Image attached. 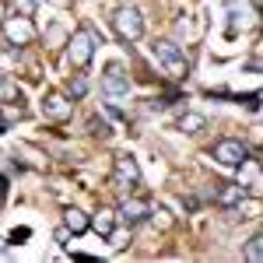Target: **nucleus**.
Returning <instances> with one entry per match:
<instances>
[{
	"instance_id": "obj_18",
	"label": "nucleus",
	"mask_w": 263,
	"mask_h": 263,
	"mask_svg": "<svg viewBox=\"0 0 263 263\" xmlns=\"http://www.w3.org/2000/svg\"><path fill=\"white\" fill-rule=\"evenodd\" d=\"M4 193H7V179L0 176V197H4Z\"/></svg>"
},
{
	"instance_id": "obj_11",
	"label": "nucleus",
	"mask_w": 263,
	"mask_h": 263,
	"mask_svg": "<svg viewBox=\"0 0 263 263\" xmlns=\"http://www.w3.org/2000/svg\"><path fill=\"white\" fill-rule=\"evenodd\" d=\"M91 228H95L99 235H112V228H116V211L102 207L99 214H95V221H91Z\"/></svg>"
},
{
	"instance_id": "obj_9",
	"label": "nucleus",
	"mask_w": 263,
	"mask_h": 263,
	"mask_svg": "<svg viewBox=\"0 0 263 263\" xmlns=\"http://www.w3.org/2000/svg\"><path fill=\"white\" fill-rule=\"evenodd\" d=\"M246 200V186L242 182H224L221 190H218V203L221 207H235V203Z\"/></svg>"
},
{
	"instance_id": "obj_5",
	"label": "nucleus",
	"mask_w": 263,
	"mask_h": 263,
	"mask_svg": "<svg viewBox=\"0 0 263 263\" xmlns=\"http://www.w3.org/2000/svg\"><path fill=\"white\" fill-rule=\"evenodd\" d=\"M95 42H99V35H95L91 28L78 32V35L70 39V60L78 63V67H84V63L91 60V49H95Z\"/></svg>"
},
{
	"instance_id": "obj_2",
	"label": "nucleus",
	"mask_w": 263,
	"mask_h": 263,
	"mask_svg": "<svg viewBox=\"0 0 263 263\" xmlns=\"http://www.w3.org/2000/svg\"><path fill=\"white\" fill-rule=\"evenodd\" d=\"M112 28H116V35H120V39H126V42L141 39V32H144L141 11H137V7H120V11L112 14Z\"/></svg>"
},
{
	"instance_id": "obj_16",
	"label": "nucleus",
	"mask_w": 263,
	"mask_h": 263,
	"mask_svg": "<svg viewBox=\"0 0 263 263\" xmlns=\"http://www.w3.org/2000/svg\"><path fill=\"white\" fill-rule=\"evenodd\" d=\"M35 7H39V0H18V11L25 14V18H28V14H32Z\"/></svg>"
},
{
	"instance_id": "obj_12",
	"label": "nucleus",
	"mask_w": 263,
	"mask_h": 263,
	"mask_svg": "<svg viewBox=\"0 0 263 263\" xmlns=\"http://www.w3.org/2000/svg\"><path fill=\"white\" fill-rule=\"evenodd\" d=\"M67 228H70L74 235H78V232H84V228H88V218H84V211L70 207V211H67Z\"/></svg>"
},
{
	"instance_id": "obj_15",
	"label": "nucleus",
	"mask_w": 263,
	"mask_h": 263,
	"mask_svg": "<svg viewBox=\"0 0 263 263\" xmlns=\"http://www.w3.org/2000/svg\"><path fill=\"white\" fill-rule=\"evenodd\" d=\"M84 91H88V84H84V78H78V81H70V95H74V99H81Z\"/></svg>"
},
{
	"instance_id": "obj_19",
	"label": "nucleus",
	"mask_w": 263,
	"mask_h": 263,
	"mask_svg": "<svg viewBox=\"0 0 263 263\" xmlns=\"http://www.w3.org/2000/svg\"><path fill=\"white\" fill-rule=\"evenodd\" d=\"M0 14H4V4H0Z\"/></svg>"
},
{
	"instance_id": "obj_6",
	"label": "nucleus",
	"mask_w": 263,
	"mask_h": 263,
	"mask_svg": "<svg viewBox=\"0 0 263 263\" xmlns=\"http://www.w3.org/2000/svg\"><path fill=\"white\" fill-rule=\"evenodd\" d=\"M102 91H105V95H112V99H120V95L130 91V78L123 74V67L112 63V67L105 70V78H102Z\"/></svg>"
},
{
	"instance_id": "obj_1",
	"label": "nucleus",
	"mask_w": 263,
	"mask_h": 263,
	"mask_svg": "<svg viewBox=\"0 0 263 263\" xmlns=\"http://www.w3.org/2000/svg\"><path fill=\"white\" fill-rule=\"evenodd\" d=\"M151 53H155V60L162 63L172 78H186V53H182L176 42H168V39L155 42V49H151Z\"/></svg>"
},
{
	"instance_id": "obj_7",
	"label": "nucleus",
	"mask_w": 263,
	"mask_h": 263,
	"mask_svg": "<svg viewBox=\"0 0 263 263\" xmlns=\"http://www.w3.org/2000/svg\"><path fill=\"white\" fill-rule=\"evenodd\" d=\"M4 32H7V39L14 42V46H25V42L35 39V25L28 18H11L7 25H4Z\"/></svg>"
},
{
	"instance_id": "obj_14",
	"label": "nucleus",
	"mask_w": 263,
	"mask_h": 263,
	"mask_svg": "<svg viewBox=\"0 0 263 263\" xmlns=\"http://www.w3.org/2000/svg\"><path fill=\"white\" fill-rule=\"evenodd\" d=\"M260 242H263V239L256 235V239H249V246H246V256H249L253 263H260V260H263V249H260Z\"/></svg>"
},
{
	"instance_id": "obj_17",
	"label": "nucleus",
	"mask_w": 263,
	"mask_h": 263,
	"mask_svg": "<svg viewBox=\"0 0 263 263\" xmlns=\"http://www.w3.org/2000/svg\"><path fill=\"white\" fill-rule=\"evenodd\" d=\"M57 242L60 246H70V228L63 224V228H57Z\"/></svg>"
},
{
	"instance_id": "obj_13",
	"label": "nucleus",
	"mask_w": 263,
	"mask_h": 263,
	"mask_svg": "<svg viewBox=\"0 0 263 263\" xmlns=\"http://www.w3.org/2000/svg\"><path fill=\"white\" fill-rule=\"evenodd\" d=\"M186 134H200L203 126H207V120L203 116H197V112H190V116H182V123H179Z\"/></svg>"
},
{
	"instance_id": "obj_3",
	"label": "nucleus",
	"mask_w": 263,
	"mask_h": 263,
	"mask_svg": "<svg viewBox=\"0 0 263 263\" xmlns=\"http://www.w3.org/2000/svg\"><path fill=\"white\" fill-rule=\"evenodd\" d=\"M112 182H116L120 190H137V186H141V168H137V162H134L130 155H120V158H116Z\"/></svg>"
},
{
	"instance_id": "obj_10",
	"label": "nucleus",
	"mask_w": 263,
	"mask_h": 263,
	"mask_svg": "<svg viewBox=\"0 0 263 263\" xmlns=\"http://www.w3.org/2000/svg\"><path fill=\"white\" fill-rule=\"evenodd\" d=\"M120 218L126 224H141L144 218H147V203H144V200H126L120 207Z\"/></svg>"
},
{
	"instance_id": "obj_8",
	"label": "nucleus",
	"mask_w": 263,
	"mask_h": 263,
	"mask_svg": "<svg viewBox=\"0 0 263 263\" xmlns=\"http://www.w3.org/2000/svg\"><path fill=\"white\" fill-rule=\"evenodd\" d=\"M42 112H46L49 120H67V116L74 112V105L63 99V95H46V99H42Z\"/></svg>"
},
{
	"instance_id": "obj_4",
	"label": "nucleus",
	"mask_w": 263,
	"mask_h": 263,
	"mask_svg": "<svg viewBox=\"0 0 263 263\" xmlns=\"http://www.w3.org/2000/svg\"><path fill=\"white\" fill-rule=\"evenodd\" d=\"M214 158L221 165H246V158H249V151H246V144L242 141H218L214 144Z\"/></svg>"
}]
</instances>
